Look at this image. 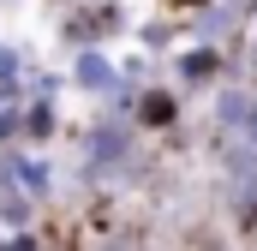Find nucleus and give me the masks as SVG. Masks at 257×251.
<instances>
[{
  "mask_svg": "<svg viewBox=\"0 0 257 251\" xmlns=\"http://www.w3.org/2000/svg\"><path fill=\"white\" fill-rule=\"evenodd\" d=\"M120 78H126V72H114V60H108L102 48H78V66H72V84H78V90H90V96H114Z\"/></svg>",
  "mask_w": 257,
  "mask_h": 251,
  "instance_id": "nucleus-1",
  "label": "nucleus"
},
{
  "mask_svg": "<svg viewBox=\"0 0 257 251\" xmlns=\"http://www.w3.org/2000/svg\"><path fill=\"white\" fill-rule=\"evenodd\" d=\"M251 72H257V42H251Z\"/></svg>",
  "mask_w": 257,
  "mask_h": 251,
  "instance_id": "nucleus-11",
  "label": "nucleus"
},
{
  "mask_svg": "<svg viewBox=\"0 0 257 251\" xmlns=\"http://www.w3.org/2000/svg\"><path fill=\"white\" fill-rule=\"evenodd\" d=\"M251 102H257V96H245V90H221V102H215L221 126H227V132H245V120H251Z\"/></svg>",
  "mask_w": 257,
  "mask_h": 251,
  "instance_id": "nucleus-5",
  "label": "nucleus"
},
{
  "mask_svg": "<svg viewBox=\"0 0 257 251\" xmlns=\"http://www.w3.org/2000/svg\"><path fill=\"white\" fill-rule=\"evenodd\" d=\"M180 6H192V12H203V6H209V0H180Z\"/></svg>",
  "mask_w": 257,
  "mask_h": 251,
  "instance_id": "nucleus-10",
  "label": "nucleus"
},
{
  "mask_svg": "<svg viewBox=\"0 0 257 251\" xmlns=\"http://www.w3.org/2000/svg\"><path fill=\"white\" fill-rule=\"evenodd\" d=\"M24 132H30V138H48V132H54V102H48V96L24 108Z\"/></svg>",
  "mask_w": 257,
  "mask_h": 251,
  "instance_id": "nucleus-7",
  "label": "nucleus"
},
{
  "mask_svg": "<svg viewBox=\"0 0 257 251\" xmlns=\"http://www.w3.org/2000/svg\"><path fill=\"white\" fill-rule=\"evenodd\" d=\"M174 120H180V96H174V90H162V84L138 90V126H150V132H168Z\"/></svg>",
  "mask_w": 257,
  "mask_h": 251,
  "instance_id": "nucleus-4",
  "label": "nucleus"
},
{
  "mask_svg": "<svg viewBox=\"0 0 257 251\" xmlns=\"http://www.w3.org/2000/svg\"><path fill=\"white\" fill-rule=\"evenodd\" d=\"M18 72H24L18 48H12V42H0V84H18Z\"/></svg>",
  "mask_w": 257,
  "mask_h": 251,
  "instance_id": "nucleus-8",
  "label": "nucleus"
},
{
  "mask_svg": "<svg viewBox=\"0 0 257 251\" xmlns=\"http://www.w3.org/2000/svg\"><path fill=\"white\" fill-rule=\"evenodd\" d=\"M126 150H132V132L126 120H102L90 138H84V156H90V168H108V162H126Z\"/></svg>",
  "mask_w": 257,
  "mask_h": 251,
  "instance_id": "nucleus-2",
  "label": "nucleus"
},
{
  "mask_svg": "<svg viewBox=\"0 0 257 251\" xmlns=\"http://www.w3.org/2000/svg\"><path fill=\"white\" fill-rule=\"evenodd\" d=\"M239 138H245V144L257 150V102H251V120H245V132H239Z\"/></svg>",
  "mask_w": 257,
  "mask_h": 251,
  "instance_id": "nucleus-9",
  "label": "nucleus"
},
{
  "mask_svg": "<svg viewBox=\"0 0 257 251\" xmlns=\"http://www.w3.org/2000/svg\"><path fill=\"white\" fill-rule=\"evenodd\" d=\"M18 186L30 191V197H48V186H54V174H48V162H36V156L24 162V156H18Z\"/></svg>",
  "mask_w": 257,
  "mask_h": 251,
  "instance_id": "nucleus-6",
  "label": "nucleus"
},
{
  "mask_svg": "<svg viewBox=\"0 0 257 251\" xmlns=\"http://www.w3.org/2000/svg\"><path fill=\"white\" fill-rule=\"evenodd\" d=\"M221 48L215 42H197V48H180V60H174V72H180V84H215L221 78Z\"/></svg>",
  "mask_w": 257,
  "mask_h": 251,
  "instance_id": "nucleus-3",
  "label": "nucleus"
}]
</instances>
